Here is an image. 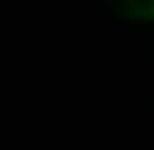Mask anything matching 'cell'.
<instances>
[{
	"mask_svg": "<svg viewBox=\"0 0 154 150\" xmlns=\"http://www.w3.org/2000/svg\"><path fill=\"white\" fill-rule=\"evenodd\" d=\"M106 7L120 14L123 21H140V24L154 21V0H106Z\"/></svg>",
	"mask_w": 154,
	"mask_h": 150,
	"instance_id": "6da1fadb",
	"label": "cell"
}]
</instances>
